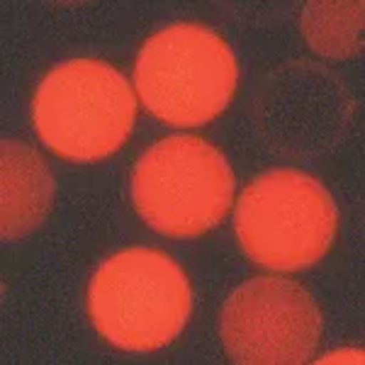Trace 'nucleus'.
<instances>
[{
	"label": "nucleus",
	"mask_w": 365,
	"mask_h": 365,
	"mask_svg": "<svg viewBox=\"0 0 365 365\" xmlns=\"http://www.w3.org/2000/svg\"><path fill=\"white\" fill-rule=\"evenodd\" d=\"M190 282L166 251L134 246L100 263L88 312L105 341L125 351H158L178 339L190 314Z\"/></svg>",
	"instance_id": "obj_1"
},
{
	"label": "nucleus",
	"mask_w": 365,
	"mask_h": 365,
	"mask_svg": "<svg viewBox=\"0 0 365 365\" xmlns=\"http://www.w3.org/2000/svg\"><path fill=\"white\" fill-rule=\"evenodd\" d=\"M139 100L170 127H202L237 91V56L220 32L178 22L151 34L134 66Z\"/></svg>",
	"instance_id": "obj_2"
},
{
	"label": "nucleus",
	"mask_w": 365,
	"mask_h": 365,
	"mask_svg": "<svg viewBox=\"0 0 365 365\" xmlns=\"http://www.w3.org/2000/svg\"><path fill=\"white\" fill-rule=\"evenodd\" d=\"M137 115L132 86L113 63L73 58L42 78L32 100V120L54 154L91 163L115 154Z\"/></svg>",
	"instance_id": "obj_3"
},
{
	"label": "nucleus",
	"mask_w": 365,
	"mask_h": 365,
	"mask_svg": "<svg viewBox=\"0 0 365 365\" xmlns=\"http://www.w3.org/2000/svg\"><path fill=\"white\" fill-rule=\"evenodd\" d=\"M336 227L339 212L329 190L295 168L261 173L237 205L239 246L270 270H299L322 261Z\"/></svg>",
	"instance_id": "obj_4"
},
{
	"label": "nucleus",
	"mask_w": 365,
	"mask_h": 365,
	"mask_svg": "<svg viewBox=\"0 0 365 365\" xmlns=\"http://www.w3.org/2000/svg\"><path fill=\"white\" fill-rule=\"evenodd\" d=\"M134 207L166 237H200L227 217L234 173L225 154L202 137L156 141L132 170Z\"/></svg>",
	"instance_id": "obj_5"
},
{
	"label": "nucleus",
	"mask_w": 365,
	"mask_h": 365,
	"mask_svg": "<svg viewBox=\"0 0 365 365\" xmlns=\"http://www.w3.org/2000/svg\"><path fill=\"white\" fill-rule=\"evenodd\" d=\"M322 312L295 280L258 275L229 295L220 334L234 363H309L322 339Z\"/></svg>",
	"instance_id": "obj_6"
},
{
	"label": "nucleus",
	"mask_w": 365,
	"mask_h": 365,
	"mask_svg": "<svg viewBox=\"0 0 365 365\" xmlns=\"http://www.w3.org/2000/svg\"><path fill=\"white\" fill-rule=\"evenodd\" d=\"M363 363V351H341V353H331V356L322 358V363Z\"/></svg>",
	"instance_id": "obj_7"
}]
</instances>
